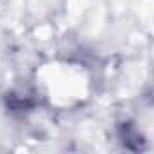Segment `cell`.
<instances>
[{"label":"cell","instance_id":"1","mask_svg":"<svg viewBox=\"0 0 154 154\" xmlns=\"http://www.w3.org/2000/svg\"><path fill=\"white\" fill-rule=\"evenodd\" d=\"M33 89L38 100L54 112H76L94 94L91 69L74 58L54 56L33 71Z\"/></svg>","mask_w":154,"mask_h":154}]
</instances>
